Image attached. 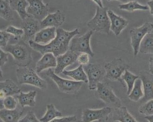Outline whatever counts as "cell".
<instances>
[{
  "instance_id": "6da1fadb",
  "label": "cell",
  "mask_w": 153,
  "mask_h": 122,
  "mask_svg": "<svg viewBox=\"0 0 153 122\" xmlns=\"http://www.w3.org/2000/svg\"><path fill=\"white\" fill-rule=\"evenodd\" d=\"M79 34V31L78 28L68 31L62 28H58L56 29V36L49 44L43 45L30 40L28 41V44L33 50L39 52L42 55L51 52L57 57L69 50L70 44L72 38Z\"/></svg>"
},
{
  "instance_id": "7a4b0ae2",
  "label": "cell",
  "mask_w": 153,
  "mask_h": 122,
  "mask_svg": "<svg viewBox=\"0 0 153 122\" xmlns=\"http://www.w3.org/2000/svg\"><path fill=\"white\" fill-rule=\"evenodd\" d=\"M4 49L13 56L14 62L18 66H28L31 63L33 49L23 41L15 44H8Z\"/></svg>"
},
{
  "instance_id": "3957f363",
  "label": "cell",
  "mask_w": 153,
  "mask_h": 122,
  "mask_svg": "<svg viewBox=\"0 0 153 122\" xmlns=\"http://www.w3.org/2000/svg\"><path fill=\"white\" fill-rule=\"evenodd\" d=\"M37 72L28 67H20L16 70V76L19 84H28L41 89L47 88V83L37 75Z\"/></svg>"
},
{
  "instance_id": "277c9868",
  "label": "cell",
  "mask_w": 153,
  "mask_h": 122,
  "mask_svg": "<svg viewBox=\"0 0 153 122\" xmlns=\"http://www.w3.org/2000/svg\"><path fill=\"white\" fill-rule=\"evenodd\" d=\"M107 8L97 7L94 17L87 23L91 30L108 35L110 30L111 22L107 14Z\"/></svg>"
},
{
  "instance_id": "5b68a950",
  "label": "cell",
  "mask_w": 153,
  "mask_h": 122,
  "mask_svg": "<svg viewBox=\"0 0 153 122\" xmlns=\"http://www.w3.org/2000/svg\"><path fill=\"white\" fill-rule=\"evenodd\" d=\"M46 75L56 84L59 90L64 93H76L79 91L83 85V82L72 81L59 77L51 68L48 70Z\"/></svg>"
},
{
  "instance_id": "8992f818",
  "label": "cell",
  "mask_w": 153,
  "mask_h": 122,
  "mask_svg": "<svg viewBox=\"0 0 153 122\" xmlns=\"http://www.w3.org/2000/svg\"><path fill=\"white\" fill-rule=\"evenodd\" d=\"M105 76L111 81H120L125 70L129 66L125 61L121 58H115L105 65Z\"/></svg>"
},
{
  "instance_id": "52a82bcc",
  "label": "cell",
  "mask_w": 153,
  "mask_h": 122,
  "mask_svg": "<svg viewBox=\"0 0 153 122\" xmlns=\"http://www.w3.org/2000/svg\"><path fill=\"white\" fill-rule=\"evenodd\" d=\"M83 67L88 76L89 90H96L97 84L101 82L105 76V67L104 68L99 64L92 63H89Z\"/></svg>"
},
{
  "instance_id": "ba28073f",
  "label": "cell",
  "mask_w": 153,
  "mask_h": 122,
  "mask_svg": "<svg viewBox=\"0 0 153 122\" xmlns=\"http://www.w3.org/2000/svg\"><path fill=\"white\" fill-rule=\"evenodd\" d=\"M94 31L90 30L80 37L73 38L70 43L69 50L75 52L86 53L91 57L95 54L90 46V39L93 34Z\"/></svg>"
},
{
  "instance_id": "9c48e42d",
  "label": "cell",
  "mask_w": 153,
  "mask_h": 122,
  "mask_svg": "<svg viewBox=\"0 0 153 122\" xmlns=\"http://www.w3.org/2000/svg\"><path fill=\"white\" fill-rule=\"evenodd\" d=\"M95 94L97 97L106 104L114 105L115 108L122 106L121 101L108 84L99 82L97 84Z\"/></svg>"
},
{
  "instance_id": "30bf717a",
  "label": "cell",
  "mask_w": 153,
  "mask_h": 122,
  "mask_svg": "<svg viewBox=\"0 0 153 122\" xmlns=\"http://www.w3.org/2000/svg\"><path fill=\"white\" fill-rule=\"evenodd\" d=\"M153 30V24L151 22H146L140 27L131 29L129 34L134 56H136L139 53L140 44L144 36Z\"/></svg>"
},
{
  "instance_id": "8fae6325",
  "label": "cell",
  "mask_w": 153,
  "mask_h": 122,
  "mask_svg": "<svg viewBox=\"0 0 153 122\" xmlns=\"http://www.w3.org/2000/svg\"><path fill=\"white\" fill-rule=\"evenodd\" d=\"M28 7L27 13L34 18L41 21L49 14L48 4H45L43 0H27Z\"/></svg>"
},
{
  "instance_id": "7c38bea8",
  "label": "cell",
  "mask_w": 153,
  "mask_h": 122,
  "mask_svg": "<svg viewBox=\"0 0 153 122\" xmlns=\"http://www.w3.org/2000/svg\"><path fill=\"white\" fill-rule=\"evenodd\" d=\"M21 27L24 32L22 40L26 43L34 39L36 33L41 29L40 21L31 16L22 20Z\"/></svg>"
},
{
  "instance_id": "4fadbf2b",
  "label": "cell",
  "mask_w": 153,
  "mask_h": 122,
  "mask_svg": "<svg viewBox=\"0 0 153 122\" xmlns=\"http://www.w3.org/2000/svg\"><path fill=\"white\" fill-rule=\"evenodd\" d=\"M111 112L112 109L110 107H105L98 109H85L82 112V121L84 122H91L96 120L106 121Z\"/></svg>"
},
{
  "instance_id": "5bb4252c",
  "label": "cell",
  "mask_w": 153,
  "mask_h": 122,
  "mask_svg": "<svg viewBox=\"0 0 153 122\" xmlns=\"http://www.w3.org/2000/svg\"><path fill=\"white\" fill-rule=\"evenodd\" d=\"M79 54L68 50L64 54L57 57V66L54 70V73L57 75L62 73L66 67L76 61Z\"/></svg>"
},
{
  "instance_id": "9a60e30c",
  "label": "cell",
  "mask_w": 153,
  "mask_h": 122,
  "mask_svg": "<svg viewBox=\"0 0 153 122\" xmlns=\"http://www.w3.org/2000/svg\"><path fill=\"white\" fill-rule=\"evenodd\" d=\"M65 18V15L61 13V10H57L55 13L49 14L40 21L41 27V29L48 27L58 28L64 23Z\"/></svg>"
},
{
  "instance_id": "2e32d148",
  "label": "cell",
  "mask_w": 153,
  "mask_h": 122,
  "mask_svg": "<svg viewBox=\"0 0 153 122\" xmlns=\"http://www.w3.org/2000/svg\"><path fill=\"white\" fill-rule=\"evenodd\" d=\"M107 14L110 20V30L116 36H118L128 25V21L123 17L117 15L110 10H107Z\"/></svg>"
},
{
  "instance_id": "e0dca14e",
  "label": "cell",
  "mask_w": 153,
  "mask_h": 122,
  "mask_svg": "<svg viewBox=\"0 0 153 122\" xmlns=\"http://www.w3.org/2000/svg\"><path fill=\"white\" fill-rule=\"evenodd\" d=\"M56 36V28L48 27L42 28L36 33L34 39L37 44L45 45L50 43Z\"/></svg>"
},
{
  "instance_id": "ac0fdd59",
  "label": "cell",
  "mask_w": 153,
  "mask_h": 122,
  "mask_svg": "<svg viewBox=\"0 0 153 122\" xmlns=\"http://www.w3.org/2000/svg\"><path fill=\"white\" fill-rule=\"evenodd\" d=\"M21 92L19 86L10 79L0 82V98L19 94Z\"/></svg>"
},
{
  "instance_id": "d6986e66",
  "label": "cell",
  "mask_w": 153,
  "mask_h": 122,
  "mask_svg": "<svg viewBox=\"0 0 153 122\" xmlns=\"http://www.w3.org/2000/svg\"><path fill=\"white\" fill-rule=\"evenodd\" d=\"M56 57L51 52H48L43 55V57L38 61L36 69L37 73H40L48 68L55 67L57 66Z\"/></svg>"
},
{
  "instance_id": "ffe728a7",
  "label": "cell",
  "mask_w": 153,
  "mask_h": 122,
  "mask_svg": "<svg viewBox=\"0 0 153 122\" xmlns=\"http://www.w3.org/2000/svg\"><path fill=\"white\" fill-rule=\"evenodd\" d=\"M9 1L11 9L18 13L22 20L30 16L27 11L29 4L27 0H9Z\"/></svg>"
},
{
  "instance_id": "44dd1931",
  "label": "cell",
  "mask_w": 153,
  "mask_h": 122,
  "mask_svg": "<svg viewBox=\"0 0 153 122\" xmlns=\"http://www.w3.org/2000/svg\"><path fill=\"white\" fill-rule=\"evenodd\" d=\"M23 115V111L15 109H4L0 110V118L4 122H19Z\"/></svg>"
},
{
  "instance_id": "7402d4cb",
  "label": "cell",
  "mask_w": 153,
  "mask_h": 122,
  "mask_svg": "<svg viewBox=\"0 0 153 122\" xmlns=\"http://www.w3.org/2000/svg\"><path fill=\"white\" fill-rule=\"evenodd\" d=\"M36 94L37 92L36 91H30L27 93L20 92L19 95L17 96L20 106L22 108H24L26 106L30 107L35 106L36 105L35 98Z\"/></svg>"
},
{
  "instance_id": "603a6c76",
  "label": "cell",
  "mask_w": 153,
  "mask_h": 122,
  "mask_svg": "<svg viewBox=\"0 0 153 122\" xmlns=\"http://www.w3.org/2000/svg\"><path fill=\"white\" fill-rule=\"evenodd\" d=\"M113 119L114 121L120 122H137V121L128 111L125 106L115 108L113 113Z\"/></svg>"
},
{
  "instance_id": "cb8c5ba5",
  "label": "cell",
  "mask_w": 153,
  "mask_h": 122,
  "mask_svg": "<svg viewBox=\"0 0 153 122\" xmlns=\"http://www.w3.org/2000/svg\"><path fill=\"white\" fill-rule=\"evenodd\" d=\"M140 79L142 80L144 94L142 101L146 102L153 99V80L144 75H141Z\"/></svg>"
},
{
  "instance_id": "d4e9b609",
  "label": "cell",
  "mask_w": 153,
  "mask_h": 122,
  "mask_svg": "<svg viewBox=\"0 0 153 122\" xmlns=\"http://www.w3.org/2000/svg\"><path fill=\"white\" fill-rule=\"evenodd\" d=\"M62 73L67 76L71 77L75 81H81L85 83H88V76L85 72L82 65H79L77 68L72 70H64Z\"/></svg>"
},
{
  "instance_id": "484cf974",
  "label": "cell",
  "mask_w": 153,
  "mask_h": 122,
  "mask_svg": "<svg viewBox=\"0 0 153 122\" xmlns=\"http://www.w3.org/2000/svg\"><path fill=\"white\" fill-rule=\"evenodd\" d=\"M139 52L142 54L153 55V34L149 33L144 36L140 44Z\"/></svg>"
},
{
  "instance_id": "4316f807",
  "label": "cell",
  "mask_w": 153,
  "mask_h": 122,
  "mask_svg": "<svg viewBox=\"0 0 153 122\" xmlns=\"http://www.w3.org/2000/svg\"><path fill=\"white\" fill-rule=\"evenodd\" d=\"M46 109L47 110L45 115L39 119L40 122H51L57 118L63 117L62 112L58 110L53 104H48L46 105Z\"/></svg>"
},
{
  "instance_id": "83f0119b",
  "label": "cell",
  "mask_w": 153,
  "mask_h": 122,
  "mask_svg": "<svg viewBox=\"0 0 153 122\" xmlns=\"http://www.w3.org/2000/svg\"><path fill=\"white\" fill-rule=\"evenodd\" d=\"M142 87L143 84L142 80L139 78L135 81L131 92L129 93V95H128L129 99L136 102L143 97L144 94Z\"/></svg>"
},
{
  "instance_id": "f1b7e54d",
  "label": "cell",
  "mask_w": 153,
  "mask_h": 122,
  "mask_svg": "<svg viewBox=\"0 0 153 122\" xmlns=\"http://www.w3.org/2000/svg\"><path fill=\"white\" fill-rule=\"evenodd\" d=\"M12 10L9 0H0V16L1 18L7 21L13 20Z\"/></svg>"
},
{
  "instance_id": "f546056e",
  "label": "cell",
  "mask_w": 153,
  "mask_h": 122,
  "mask_svg": "<svg viewBox=\"0 0 153 122\" xmlns=\"http://www.w3.org/2000/svg\"><path fill=\"white\" fill-rule=\"evenodd\" d=\"M120 9L127 10L129 12H133L136 10H146L149 9L147 6L141 4L137 1H128L126 4L119 5Z\"/></svg>"
},
{
  "instance_id": "4dcf8cb0",
  "label": "cell",
  "mask_w": 153,
  "mask_h": 122,
  "mask_svg": "<svg viewBox=\"0 0 153 122\" xmlns=\"http://www.w3.org/2000/svg\"><path fill=\"white\" fill-rule=\"evenodd\" d=\"M139 76L135 75L129 72L128 70H125L124 74H123L121 77V79L123 80L126 83L127 86V94L129 95V93L131 92L132 89L133 88L135 81L139 78Z\"/></svg>"
},
{
  "instance_id": "1f68e13d",
  "label": "cell",
  "mask_w": 153,
  "mask_h": 122,
  "mask_svg": "<svg viewBox=\"0 0 153 122\" xmlns=\"http://www.w3.org/2000/svg\"><path fill=\"white\" fill-rule=\"evenodd\" d=\"M5 31L11 34L14 37V39L16 41L22 39L24 34V31L22 28H17L13 26H9Z\"/></svg>"
},
{
  "instance_id": "d6a6232c",
  "label": "cell",
  "mask_w": 153,
  "mask_h": 122,
  "mask_svg": "<svg viewBox=\"0 0 153 122\" xmlns=\"http://www.w3.org/2000/svg\"><path fill=\"white\" fill-rule=\"evenodd\" d=\"M139 112L142 115H147L153 114V99L146 101L145 104L140 107Z\"/></svg>"
},
{
  "instance_id": "836d02e7",
  "label": "cell",
  "mask_w": 153,
  "mask_h": 122,
  "mask_svg": "<svg viewBox=\"0 0 153 122\" xmlns=\"http://www.w3.org/2000/svg\"><path fill=\"white\" fill-rule=\"evenodd\" d=\"M5 109H14L17 107V102L13 96H8L2 99Z\"/></svg>"
},
{
  "instance_id": "e575fe53",
  "label": "cell",
  "mask_w": 153,
  "mask_h": 122,
  "mask_svg": "<svg viewBox=\"0 0 153 122\" xmlns=\"http://www.w3.org/2000/svg\"><path fill=\"white\" fill-rule=\"evenodd\" d=\"M11 36V34L8 33L5 30L0 31V46L3 48L8 45V43Z\"/></svg>"
},
{
  "instance_id": "d590c367",
  "label": "cell",
  "mask_w": 153,
  "mask_h": 122,
  "mask_svg": "<svg viewBox=\"0 0 153 122\" xmlns=\"http://www.w3.org/2000/svg\"><path fill=\"white\" fill-rule=\"evenodd\" d=\"M19 122H40L36 118V115L33 111H30L27 113L24 118L20 119Z\"/></svg>"
},
{
  "instance_id": "8d00e7d4",
  "label": "cell",
  "mask_w": 153,
  "mask_h": 122,
  "mask_svg": "<svg viewBox=\"0 0 153 122\" xmlns=\"http://www.w3.org/2000/svg\"><path fill=\"white\" fill-rule=\"evenodd\" d=\"M90 58L89 54L86 53H80L78 56L76 61L80 65L85 66L89 64Z\"/></svg>"
},
{
  "instance_id": "74e56055",
  "label": "cell",
  "mask_w": 153,
  "mask_h": 122,
  "mask_svg": "<svg viewBox=\"0 0 153 122\" xmlns=\"http://www.w3.org/2000/svg\"><path fill=\"white\" fill-rule=\"evenodd\" d=\"M77 118L75 115L62 117L59 118H55L51 122H75L77 121Z\"/></svg>"
},
{
  "instance_id": "f35d334b",
  "label": "cell",
  "mask_w": 153,
  "mask_h": 122,
  "mask_svg": "<svg viewBox=\"0 0 153 122\" xmlns=\"http://www.w3.org/2000/svg\"><path fill=\"white\" fill-rule=\"evenodd\" d=\"M8 54L7 52L1 49H0V62H1V67L4 66L7 63L8 61Z\"/></svg>"
},
{
  "instance_id": "ab89813d",
  "label": "cell",
  "mask_w": 153,
  "mask_h": 122,
  "mask_svg": "<svg viewBox=\"0 0 153 122\" xmlns=\"http://www.w3.org/2000/svg\"><path fill=\"white\" fill-rule=\"evenodd\" d=\"M147 4L149 6L150 13L153 16V0H150L147 2Z\"/></svg>"
},
{
  "instance_id": "60d3db41",
  "label": "cell",
  "mask_w": 153,
  "mask_h": 122,
  "mask_svg": "<svg viewBox=\"0 0 153 122\" xmlns=\"http://www.w3.org/2000/svg\"><path fill=\"white\" fill-rule=\"evenodd\" d=\"M149 71L151 74H153V56H152L149 59Z\"/></svg>"
},
{
  "instance_id": "b9f144b4",
  "label": "cell",
  "mask_w": 153,
  "mask_h": 122,
  "mask_svg": "<svg viewBox=\"0 0 153 122\" xmlns=\"http://www.w3.org/2000/svg\"><path fill=\"white\" fill-rule=\"evenodd\" d=\"M92 1H94L96 4H97L99 7H101V8L104 7L102 0H92Z\"/></svg>"
},
{
  "instance_id": "7bdbcfd3",
  "label": "cell",
  "mask_w": 153,
  "mask_h": 122,
  "mask_svg": "<svg viewBox=\"0 0 153 122\" xmlns=\"http://www.w3.org/2000/svg\"><path fill=\"white\" fill-rule=\"evenodd\" d=\"M145 119L148 120L149 122H153V114L150 115H147L146 116Z\"/></svg>"
},
{
  "instance_id": "ee69618b",
  "label": "cell",
  "mask_w": 153,
  "mask_h": 122,
  "mask_svg": "<svg viewBox=\"0 0 153 122\" xmlns=\"http://www.w3.org/2000/svg\"><path fill=\"white\" fill-rule=\"evenodd\" d=\"M108 1H113V0H107ZM116 1H120V2H123V4H126L130 0H116Z\"/></svg>"
},
{
  "instance_id": "f6af8a7d",
  "label": "cell",
  "mask_w": 153,
  "mask_h": 122,
  "mask_svg": "<svg viewBox=\"0 0 153 122\" xmlns=\"http://www.w3.org/2000/svg\"><path fill=\"white\" fill-rule=\"evenodd\" d=\"M4 109H5V108L4 106V103H3V101H2V99H1V106H0V109L1 110Z\"/></svg>"
},
{
  "instance_id": "bcb514c9",
  "label": "cell",
  "mask_w": 153,
  "mask_h": 122,
  "mask_svg": "<svg viewBox=\"0 0 153 122\" xmlns=\"http://www.w3.org/2000/svg\"><path fill=\"white\" fill-rule=\"evenodd\" d=\"M1 77L2 76V71H1Z\"/></svg>"
},
{
  "instance_id": "7dc6e473",
  "label": "cell",
  "mask_w": 153,
  "mask_h": 122,
  "mask_svg": "<svg viewBox=\"0 0 153 122\" xmlns=\"http://www.w3.org/2000/svg\"><path fill=\"white\" fill-rule=\"evenodd\" d=\"M152 75H153V74H152Z\"/></svg>"
}]
</instances>
